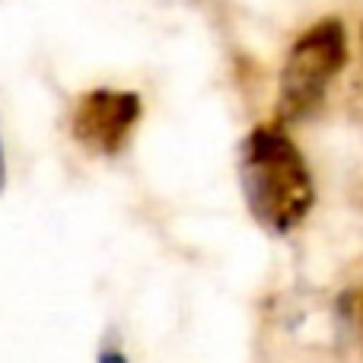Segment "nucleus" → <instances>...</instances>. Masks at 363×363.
I'll return each mask as SVG.
<instances>
[{"label": "nucleus", "instance_id": "1", "mask_svg": "<svg viewBox=\"0 0 363 363\" xmlns=\"http://www.w3.org/2000/svg\"><path fill=\"white\" fill-rule=\"evenodd\" d=\"M245 207L268 233H290L313 211V179L294 140L277 128H255L239 157Z\"/></svg>", "mask_w": 363, "mask_h": 363}, {"label": "nucleus", "instance_id": "2", "mask_svg": "<svg viewBox=\"0 0 363 363\" xmlns=\"http://www.w3.org/2000/svg\"><path fill=\"white\" fill-rule=\"evenodd\" d=\"M347 61V38L341 19H322L294 42L281 70V102L277 112L284 121H300L315 112Z\"/></svg>", "mask_w": 363, "mask_h": 363}, {"label": "nucleus", "instance_id": "3", "mask_svg": "<svg viewBox=\"0 0 363 363\" xmlns=\"http://www.w3.org/2000/svg\"><path fill=\"white\" fill-rule=\"evenodd\" d=\"M140 96L128 89H89L70 112V131L77 144L102 157H115L128 144L140 121Z\"/></svg>", "mask_w": 363, "mask_h": 363}, {"label": "nucleus", "instance_id": "4", "mask_svg": "<svg viewBox=\"0 0 363 363\" xmlns=\"http://www.w3.org/2000/svg\"><path fill=\"white\" fill-rule=\"evenodd\" d=\"M99 363H128V360H125V354H118V351H106L99 357Z\"/></svg>", "mask_w": 363, "mask_h": 363}, {"label": "nucleus", "instance_id": "5", "mask_svg": "<svg viewBox=\"0 0 363 363\" xmlns=\"http://www.w3.org/2000/svg\"><path fill=\"white\" fill-rule=\"evenodd\" d=\"M6 185V160H4V144H0V191Z\"/></svg>", "mask_w": 363, "mask_h": 363}]
</instances>
